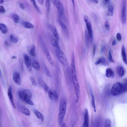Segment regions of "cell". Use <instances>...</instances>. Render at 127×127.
Returning a JSON list of instances; mask_svg holds the SVG:
<instances>
[{"mask_svg":"<svg viewBox=\"0 0 127 127\" xmlns=\"http://www.w3.org/2000/svg\"><path fill=\"white\" fill-rule=\"evenodd\" d=\"M24 61L25 65L29 72H31L32 70V66L31 62L29 56L25 54L24 56Z\"/></svg>","mask_w":127,"mask_h":127,"instance_id":"12","label":"cell"},{"mask_svg":"<svg viewBox=\"0 0 127 127\" xmlns=\"http://www.w3.org/2000/svg\"><path fill=\"white\" fill-rule=\"evenodd\" d=\"M33 68L37 70H39L40 69V66L39 63L36 61H34L32 63Z\"/></svg>","mask_w":127,"mask_h":127,"instance_id":"29","label":"cell"},{"mask_svg":"<svg viewBox=\"0 0 127 127\" xmlns=\"http://www.w3.org/2000/svg\"><path fill=\"white\" fill-rule=\"evenodd\" d=\"M12 58L13 59H15L16 58V57L15 56H13L12 57Z\"/></svg>","mask_w":127,"mask_h":127,"instance_id":"56","label":"cell"},{"mask_svg":"<svg viewBox=\"0 0 127 127\" xmlns=\"http://www.w3.org/2000/svg\"><path fill=\"white\" fill-rule=\"evenodd\" d=\"M13 79L14 82L17 85H20L21 84V80L19 73L16 72H15L13 75Z\"/></svg>","mask_w":127,"mask_h":127,"instance_id":"13","label":"cell"},{"mask_svg":"<svg viewBox=\"0 0 127 127\" xmlns=\"http://www.w3.org/2000/svg\"><path fill=\"white\" fill-rule=\"evenodd\" d=\"M89 1L91 2L96 3H98V0H90Z\"/></svg>","mask_w":127,"mask_h":127,"instance_id":"52","label":"cell"},{"mask_svg":"<svg viewBox=\"0 0 127 127\" xmlns=\"http://www.w3.org/2000/svg\"><path fill=\"white\" fill-rule=\"evenodd\" d=\"M36 47L35 46L33 45L28 50L30 54L32 56L35 57V56Z\"/></svg>","mask_w":127,"mask_h":127,"instance_id":"21","label":"cell"},{"mask_svg":"<svg viewBox=\"0 0 127 127\" xmlns=\"http://www.w3.org/2000/svg\"><path fill=\"white\" fill-rule=\"evenodd\" d=\"M110 0H103V4L105 5H107L110 2Z\"/></svg>","mask_w":127,"mask_h":127,"instance_id":"48","label":"cell"},{"mask_svg":"<svg viewBox=\"0 0 127 127\" xmlns=\"http://www.w3.org/2000/svg\"><path fill=\"white\" fill-rule=\"evenodd\" d=\"M67 109V103L64 99H61L59 104V112L58 116V121L60 124H61L65 115Z\"/></svg>","mask_w":127,"mask_h":127,"instance_id":"3","label":"cell"},{"mask_svg":"<svg viewBox=\"0 0 127 127\" xmlns=\"http://www.w3.org/2000/svg\"><path fill=\"white\" fill-rule=\"evenodd\" d=\"M10 39L12 43H16L18 42V39L13 35H12L10 36Z\"/></svg>","mask_w":127,"mask_h":127,"instance_id":"32","label":"cell"},{"mask_svg":"<svg viewBox=\"0 0 127 127\" xmlns=\"http://www.w3.org/2000/svg\"><path fill=\"white\" fill-rule=\"evenodd\" d=\"M104 127H111V122L109 119L107 118L105 120Z\"/></svg>","mask_w":127,"mask_h":127,"instance_id":"34","label":"cell"},{"mask_svg":"<svg viewBox=\"0 0 127 127\" xmlns=\"http://www.w3.org/2000/svg\"><path fill=\"white\" fill-rule=\"evenodd\" d=\"M116 38L119 41H120L121 40V37L120 34L118 33L116 35Z\"/></svg>","mask_w":127,"mask_h":127,"instance_id":"45","label":"cell"},{"mask_svg":"<svg viewBox=\"0 0 127 127\" xmlns=\"http://www.w3.org/2000/svg\"><path fill=\"white\" fill-rule=\"evenodd\" d=\"M62 127H66L65 124L64 123H63L62 124Z\"/></svg>","mask_w":127,"mask_h":127,"instance_id":"53","label":"cell"},{"mask_svg":"<svg viewBox=\"0 0 127 127\" xmlns=\"http://www.w3.org/2000/svg\"><path fill=\"white\" fill-rule=\"evenodd\" d=\"M40 4H43L44 1L43 0H38L37 1Z\"/></svg>","mask_w":127,"mask_h":127,"instance_id":"50","label":"cell"},{"mask_svg":"<svg viewBox=\"0 0 127 127\" xmlns=\"http://www.w3.org/2000/svg\"><path fill=\"white\" fill-rule=\"evenodd\" d=\"M89 118L88 110L85 109L84 112V120L82 127H89Z\"/></svg>","mask_w":127,"mask_h":127,"instance_id":"10","label":"cell"},{"mask_svg":"<svg viewBox=\"0 0 127 127\" xmlns=\"http://www.w3.org/2000/svg\"><path fill=\"white\" fill-rule=\"evenodd\" d=\"M117 43L116 40L115 39H114L112 43V45L114 46Z\"/></svg>","mask_w":127,"mask_h":127,"instance_id":"49","label":"cell"},{"mask_svg":"<svg viewBox=\"0 0 127 127\" xmlns=\"http://www.w3.org/2000/svg\"><path fill=\"white\" fill-rule=\"evenodd\" d=\"M4 1L2 0H0V4H2L4 2Z\"/></svg>","mask_w":127,"mask_h":127,"instance_id":"54","label":"cell"},{"mask_svg":"<svg viewBox=\"0 0 127 127\" xmlns=\"http://www.w3.org/2000/svg\"><path fill=\"white\" fill-rule=\"evenodd\" d=\"M124 93L122 84L117 82L113 85L111 90V94L113 96H117Z\"/></svg>","mask_w":127,"mask_h":127,"instance_id":"4","label":"cell"},{"mask_svg":"<svg viewBox=\"0 0 127 127\" xmlns=\"http://www.w3.org/2000/svg\"><path fill=\"white\" fill-rule=\"evenodd\" d=\"M0 77H2V74L0 69Z\"/></svg>","mask_w":127,"mask_h":127,"instance_id":"55","label":"cell"},{"mask_svg":"<svg viewBox=\"0 0 127 127\" xmlns=\"http://www.w3.org/2000/svg\"><path fill=\"white\" fill-rule=\"evenodd\" d=\"M34 112L38 118L42 121H44V117L41 113L36 110H34Z\"/></svg>","mask_w":127,"mask_h":127,"instance_id":"23","label":"cell"},{"mask_svg":"<svg viewBox=\"0 0 127 127\" xmlns=\"http://www.w3.org/2000/svg\"><path fill=\"white\" fill-rule=\"evenodd\" d=\"M84 17L88 33L92 43L93 41V31L90 19L87 16L85 15Z\"/></svg>","mask_w":127,"mask_h":127,"instance_id":"6","label":"cell"},{"mask_svg":"<svg viewBox=\"0 0 127 127\" xmlns=\"http://www.w3.org/2000/svg\"><path fill=\"white\" fill-rule=\"evenodd\" d=\"M40 43L44 53L47 58L50 64L52 67L54 66V62L49 53L47 47L42 38L40 39Z\"/></svg>","mask_w":127,"mask_h":127,"instance_id":"5","label":"cell"},{"mask_svg":"<svg viewBox=\"0 0 127 127\" xmlns=\"http://www.w3.org/2000/svg\"><path fill=\"white\" fill-rule=\"evenodd\" d=\"M19 65L21 70L22 71L23 70V62L21 59H20L19 61Z\"/></svg>","mask_w":127,"mask_h":127,"instance_id":"40","label":"cell"},{"mask_svg":"<svg viewBox=\"0 0 127 127\" xmlns=\"http://www.w3.org/2000/svg\"><path fill=\"white\" fill-rule=\"evenodd\" d=\"M106 46L105 43H103L102 45L101 48V52L102 53L104 52L106 48Z\"/></svg>","mask_w":127,"mask_h":127,"instance_id":"42","label":"cell"},{"mask_svg":"<svg viewBox=\"0 0 127 127\" xmlns=\"http://www.w3.org/2000/svg\"><path fill=\"white\" fill-rule=\"evenodd\" d=\"M101 64L105 65H108L109 64L108 63L106 59L104 57H102L101 58Z\"/></svg>","mask_w":127,"mask_h":127,"instance_id":"33","label":"cell"},{"mask_svg":"<svg viewBox=\"0 0 127 127\" xmlns=\"http://www.w3.org/2000/svg\"><path fill=\"white\" fill-rule=\"evenodd\" d=\"M101 58L99 59L96 61L95 63V64L96 65H98L101 63Z\"/></svg>","mask_w":127,"mask_h":127,"instance_id":"47","label":"cell"},{"mask_svg":"<svg viewBox=\"0 0 127 127\" xmlns=\"http://www.w3.org/2000/svg\"><path fill=\"white\" fill-rule=\"evenodd\" d=\"M85 38L86 45L87 47H89L92 43L91 42L87 29L85 30Z\"/></svg>","mask_w":127,"mask_h":127,"instance_id":"16","label":"cell"},{"mask_svg":"<svg viewBox=\"0 0 127 127\" xmlns=\"http://www.w3.org/2000/svg\"><path fill=\"white\" fill-rule=\"evenodd\" d=\"M126 1L123 0L122 1L121 19L122 23L125 24L126 21Z\"/></svg>","mask_w":127,"mask_h":127,"instance_id":"8","label":"cell"},{"mask_svg":"<svg viewBox=\"0 0 127 127\" xmlns=\"http://www.w3.org/2000/svg\"><path fill=\"white\" fill-rule=\"evenodd\" d=\"M25 27L28 29H33L34 27V25L28 22H26L24 23Z\"/></svg>","mask_w":127,"mask_h":127,"instance_id":"30","label":"cell"},{"mask_svg":"<svg viewBox=\"0 0 127 127\" xmlns=\"http://www.w3.org/2000/svg\"><path fill=\"white\" fill-rule=\"evenodd\" d=\"M18 110L21 112L26 116H29L30 115V111L25 107L18 104L17 105Z\"/></svg>","mask_w":127,"mask_h":127,"instance_id":"14","label":"cell"},{"mask_svg":"<svg viewBox=\"0 0 127 127\" xmlns=\"http://www.w3.org/2000/svg\"><path fill=\"white\" fill-rule=\"evenodd\" d=\"M46 5L47 11L49 12L50 7V3L49 1L47 0L46 1Z\"/></svg>","mask_w":127,"mask_h":127,"instance_id":"37","label":"cell"},{"mask_svg":"<svg viewBox=\"0 0 127 127\" xmlns=\"http://www.w3.org/2000/svg\"><path fill=\"white\" fill-rule=\"evenodd\" d=\"M58 40L55 38H52L51 40V42L52 45L54 46L59 49Z\"/></svg>","mask_w":127,"mask_h":127,"instance_id":"26","label":"cell"},{"mask_svg":"<svg viewBox=\"0 0 127 127\" xmlns=\"http://www.w3.org/2000/svg\"><path fill=\"white\" fill-rule=\"evenodd\" d=\"M114 75V73L112 70L110 68L107 69L106 71V76L107 78L113 77Z\"/></svg>","mask_w":127,"mask_h":127,"instance_id":"22","label":"cell"},{"mask_svg":"<svg viewBox=\"0 0 127 127\" xmlns=\"http://www.w3.org/2000/svg\"><path fill=\"white\" fill-rule=\"evenodd\" d=\"M56 56L58 60L63 65L66 66L68 65V62L67 58L62 51L58 50L57 52Z\"/></svg>","mask_w":127,"mask_h":127,"instance_id":"7","label":"cell"},{"mask_svg":"<svg viewBox=\"0 0 127 127\" xmlns=\"http://www.w3.org/2000/svg\"><path fill=\"white\" fill-rule=\"evenodd\" d=\"M18 95L19 98L24 102L30 105H34L31 100L32 95L30 90L26 89L20 90L18 92Z\"/></svg>","mask_w":127,"mask_h":127,"instance_id":"2","label":"cell"},{"mask_svg":"<svg viewBox=\"0 0 127 127\" xmlns=\"http://www.w3.org/2000/svg\"><path fill=\"white\" fill-rule=\"evenodd\" d=\"M116 70L118 74L120 77H123L125 74V70L123 67L121 66H119L116 68Z\"/></svg>","mask_w":127,"mask_h":127,"instance_id":"17","label":"cell"},{"mask_svg":"<svg viewBox=\"0 0 127 127\" xmlns=\"http://www.w3.org/2000/svg\"><path fill=\"white\" fill-rule=\"evenodd\" d=\"M58 22L62 29L67 35H69V32L65 24L59 19L58 20Z\"/></svg>","mask_w":127,"mask_h":127,"instance_id":"19","label":"cell"},{"mask_svg":"<svg viewBox=\"0 0 127 127\" xmlns=\"http://www.w3.org/2000/svg\"><path fill=\"white\" fill-rule=\"evenodd\" d=\"M11 17L14 21L16 23L19 22L20 19L19 16L17 14H13L11 15Z\"/></svg>","mask_w":127,"mask_h":127,"instance_id":"27","label":"cell"},{"mask_svg":"<svg viewBox=\"0 0 127 127\" xmlns=\"http://www.w3.org/2000/svg\"><path fill=\"white\" fill-rule=\"evenodd\" d=\"M18 5L19 7L22 9L24 10V6L22 3L20 2L18 3Z\"/></svg>","mask_w":127,"mask_h":127,"instance_id":"44","label":"cell"},{"mask_svg":"<svg viewBox=\"0 0 127 127\" xmlns=\"http://www.w3.org/2000/svg\"><path fill=\"white\" fill-rule=\"evenodd\" d=\"M53 5L56 7L59 16L61 17L63 15L64 9L61 2L58 0L52 1Z\"/></svg>","mask_w":127,"mask_h":127,"instance_id":"9","label":"cell"},{"mask_svg":"<svg viewBox=\"0 0 127 127\" xmlns=\"http://www.w3.org/2000/svg\"><path fill=\"white\" fill-rule=\"evenodd\" d=\"M109 60L111 62L114 63V61L111 52L109 51Z\"/></svg>","mask_w":127,"mask_h":127,"instance_id":"39","label":"cell"},{"mask_svg":"<svg viewBox=\"0 0 127 127\" xmlns=\"http://www.w3.org/2000/svg\"><path fill=\"white\" fill-rule=\"evenodd\" d=\"M71 70L73 83L77 98L76 102H78L80 98V90L77 75L74 52H73L72 56Z\"/></svg>","mask_w":127,"mask_h":127,"instance_id":"1","label":"cell"},{"mask_svg":"<svg viewBox=\"0 0 127 127\" xmlns=\"http://www.w3.org/2000/svg\"><path fill=\"white\" fill-rule=\"evenodd\" d=\"M114 10V7L112 6L111 5L109 6L107 12L108 16H112L113 14Z\"/></svg>","mask_w":127,"mask_h":127,"instance_id":"25","label":"cell"},{"mask_svg":"<svg viewBox=\"0 0 127 127\" xmlns=\"http://www.w3.org/2000/svg\"><path fill=\"white\" fill-rule=\"evenodd\" d=\"M8 95L11 105L13 107L16 109V107L14 101L12 87L11 86L9 87L8 91Z\"/></svg>","mask_w":127,"mask_h":127,"instance_id":"15","label":"cell"},{"mask_svg":"<svg viewBox=\"0 0 127 127\" xmlns=\"http://www.w3.org/2000/svg\"><path fill=\"white\" fill-rule=\"evenodd\" d=\"M4 44L7 47H8L9 46V42L7 41H5L4 42Z\"/></svg>","mask_w":127,"mask_h":127,"instance_id":"51","label":"cell"},{"mask_svg":"<svg viewBox=\"0 0 127 127\" xmlns=\"http://www.w3.org/2000/svg\"><path fill=\"white\" fill-rule=\"evenodd\" d=\"M48 92L49 97L51 100L53 101H56L58 100V96L56 91L51 89L49 90Z\"/></svg>","mask_w":127,"mask_h":127,"instance_id":"11","label":"cell"},{"mask_svg":"<svg viewBox=\"0 0 127 127\" xmlns=\"http://www.w3.org/2000/svg\"><path fill=\"white\" fill-rule=\"evenodd\" d=\"M40 85L41 87L46 92H48L49 90V87L47 84L43 81L40 80L39 81Z\"/></svg>","mask_w":127,"mask_h":127,"instance_id":"20","label":"cell"},{"mask_svg":"<svg viewBox=\"0 0 127 127\" xmlns=\"http://www.w3.org/2000/svg\"><path fill=\"white\" fill-rule=\"evenodd\" d=\"M104 26L107 30H109L110 28V26L108 20H107L105 21L104 24Z\"/></svg>","mask_w":127,"mask_h":127,"instance_id":"38","label":"cell"},{"mask_svg":"<svg viewBox=\"0 0 127 127\" xmlns=\"http://www.w3.org/2000/svg\"><path fill=\"white\" fill-rule=\"evenodd\" d=\"M0 30L3 34L7 33L8 29L6 26L4 24L0 23Z\"/></svg>","mask_w":127,"mask_h":127,"instance_id":"24","label":"cell"},{"mask_svg":"<svg viewBox=\"0 0 127 127\" xmlns=\"http://www.w3.org/2000/svg\"><path fill=\"white\" fill-rule=\"evenodd\" d=\"M92 100H91V104L92 107L94 109L95 112L96 111V106H95V99L94 95L93 94H91Z\"/></svg>","mask_w":127,"mask_h":127,"instance_id":"31","label":"cell"},{"mask_svg":"<svg viewBox=\"0 0 127 127\" xmlns=\"http://www.w3.org/2000/svg\"><path fill=\"white\" fill-rule=\"evenodd\" d=\"M52 31L55 38L58 40L59 39V35L57 29L54 26L53 27Z\"/></svg>","mask_w":127,"mask_h":127,"instance_id":"28","label":"cell"},{"mask_svg":"<svg viewBox=\"0 0 127 127\" xmlns=\"http://www.w3.org/2000/svg\"><path fill=\"white\" fill-rule=\"evenodd\" d=\"M30 1L33 4V5L34 7L39 12L40 10H39V9L38 8V7L37 5H36V4L35 2V1L34 0H31Z\"/></svg>","mask_w":127,"mask_h":127,"instance_id":"41","label":"cell"},{"mask_svg":"<svg viewBox=\"0 0 127 127\" xmlns=\"http://www.w3.org/2000/svg\"><path fill=\"white\" fill-rule=\"evenodd\" d=\"M44 69L45 73L46 75L49 77L51 78L52 76L51 74L46 66H45Z\"/></svg>","mask_w":127,"mask_h":127,"instance_id":"35","label":"cell"},{"mask_svg":"<svg viewBox=\"0 0 127 127\" xmlns=\"http://www.w3.org/2000/svg\"><path fill=\"white\" fill-rule=\"evenodd\" d=\"M6 12L5 10L2 6H0V13L4 14Z\"/></svg>","mask_w":127,"mask_h":127,"instance_id":"43","label":"cell"},{"mask_svg":"<svg viewBox=\"0 0 127 127\" xmlns=\"http://www.w3.org/2000/svg\"><path fill=\"white\" fill-rule=\"evenodd\" d=\"M121 53L122 59L123 62L127 65V59L125 49L124 45H123L121 49Z\"/></svg>","mask_w":127,"mask_h":127,"instance_id":"18","label":"cell"},{"mask_svg":"<svg viewBox=\"0 0 127 127\" xmlns=\"http://www.w3.org/2000/svg\"><path fill=\"white\" fill-rule=\"evenodd\" d=\"M96 49V45L94 44L93 46V56H94Z\"/></svg>","mask_w":127,"mask_h":127,"instance_id":"46","label":"cell"},{"mask_svg":"<svg viewBox=\"0 0 127 127\" xmlns=\"http://www.w3.org/2000/svg\"><path fill=\"white\" fill-rule=\"evenodd\" d=\"M30 79L32 84L34 86H36L37 83L35 79L32 77H31Z\"/></svg>","mask_w":127,"mask_h":127,"instance_id":"36","label":"cell"}]
</instances>
